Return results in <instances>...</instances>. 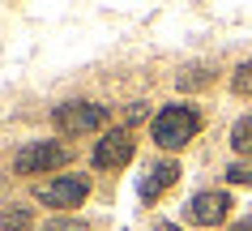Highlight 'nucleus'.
<instances>
[{
	"label": "nucleus",
	"mask_w": 252,
	"mask_h": 231,
	"mask_svg": "<svg viewBox=\"0 0 252 231\" xmlns=\"http://www.w3.org/2000/svg\"><path fill=\"white\" fill-rule=\"evenodd\" d=\"M197 133H201V111L188 107V103H167V107H158L154 124H150V137L162 150H184Z\"/></svg>",
	"instance_id": "f257e3e1"
},
{
	"label": "nucleus",
	"mask_w": 252,
	"mask_h": 231,
	"mask_svg": "<svg viewBox=\"0 0 252 231\" xmlns=\"http://www.w3.org/2000/svg\"><path fill=\"white\" fill-rule=\"evenodd\" d=\"M73 163V146L68 141H26L13 154V171L17 176H47Z\"/></svg>",
	"instance_id": "f03ea898"
},
{
	"label": "nucleus",
	"mask_w": 252,
	"mask_h": 231,
	"mask_svg": "<svg viewBox=\"0 0 252 231\" xmlns=\"http://www.w3.org/2000/svg\"><path fill=\"white\" fill-rule=\"evenodd\" d=\"M56 129L64 137H81V133H98V129H107V120H111V107H103V103H86V99H68V103H60V107L52 111Z\"/></svg>",
	"instance_id": "7ed1b4c3"
},
{
	"label": "nucleus",
	"mask_w": 252,
	"mask_h": 231,
	"mask_svg": "<svg viewBox=\"0 0 252 231\" xmlns=\"http://www.w3.org/2000/svg\"><path fill=\"white\" fill-rule=\"evenodd\" d=\"M34 197L47 210H77L90 197V180L86 176H52V180H43L39 189H34Z\"/></svg>",
	"instance_id": "20e7f679"
},
{
	"label": "nucleus",
	"mask_w": 252,
	"mask_h": 231,
	"mask_svg": "<svg viewBox=\"0 0 252 231\" xmlns=\"http://www.w3.org/2000/svg\"><path fill=\"white\" fill-rule=\"evenodd\" d=\"M226 214H231V193H222V189H205L184 205V218L192 227H222Z\"/></svg>",
	"instance_id": "39448f33"
},
{
	"label": "nucleus",
	"mask_w": 252,
	"mask_h": 231,
	"mask_svg": "<svg viewBox=\"0 0 252 231\" xmlns=\"http://www.w3.org/2000/svg\"><path fill=\"white\" fill-rule=\"evenodd\" d=\"M133 133L128 129H111V133H103L98 141H94V154H90V163L98 167V171H116V167H124L128 159H133Z\"/></svg>",
	"instance_id": "423d86ee"
},
{
	"label": "nucleus",
	"mask_w": 252,
	"mask_h": 231,
	"mask_svg": "<svg viewBox=\"0 0 252 231\" xmlns=\"http://www.w3.org/2000/svg\"><path fill=\"white\" fill-rule=\"evenodd\" d=\"M180 184V163L175 159H158V163H150V171L141 176V184H137V197L146 205H154L167 189H175Z\"/></svg>",
	"instance_id": "0eeeda50"
},
{
	"label": "nucleus",
	"mask_w": 252,
	"mask_h": 231,
	"mask_svg": "<svg viewBox=\"0 0 252 231\" xmlns=\"http://www.w3.org/2000/svg\"><path fill=\"white\" fill-rule=\"evenodd\" d=\"M214 73H218V68H214V65H188L184 73L175 77V86H180L184 95H192V90H205V86L214 82Z\"/></svg>",
	"instance_id": "6e6552de"
},
{
	"label": "nucleus",
	"mask_w": 252,
	"mask_h": 231,
	"mask_svg": "<svg viewBox=\"0 0 252 231\" xmlns=\"http://www.w3.org/2000/svg\"><path fill=\"white\" fill-rule=\"evenodd\" d=\"M34 227V214L26 205H4L0 210V231H30Z\"/></svg>",
	"instance_id": "1a4fd4ad"
},
{
	"label": "nucleus",
	"mask_w": 252,
	"mask_h": 231,
	"mask_svg": "<svg viewBox=\"0 0 252 231\" xmlns=\"http://www.w3.org/2000/svg\"><path fill=\"white\" fill-rule=\"evenodd\" d=\"M231 146H235L239 154H252V111L231 124Z\"/></svg>",
	"instance_id": "9d476101"
},
{
	"label": "nucleus",
	"mask_w": 252,
	"mask_h": 231,
	"mask_svg": "<svg viewBox=\"0 0 252 231\" xmlns=\"http://www.w3.org/2000/svg\"><path fill=\"white\" fill-rule=\"evenodd\" d=\"M231 90H235L239 99H252V60L235 65V73H231Z\"/></svg>",
	"instance_id": "9b49d317"
},
{
	"label": "nucleus",
	"mask_w": 252,
	"mask_h": 231,
	"mask_svg": "<svg viewBox=\"0 0 252 231\" xmlns=\"http://www.w3.org/2000/svg\"><path fill=\"white\" fill-rule=\"evenodd\" d=\"M39 231H86V223L81 218H47Z\"/></svg>",
	"instance_id": "f8f14e48"
},
{
	"label": "nucleus",
	"mask_w": 252,
	"mask_h": 231,
	"mask_svg": "<svg viewBox=\"0 0 252 231\" xmlns=\"http://www.w3.org/2000/svg\"><path fill=\"white\" fill-rule=\"evenodd\" d=\"M226 180H231V184H248V189H252V163H231V167H226Z\"/></svg>",
	"instance_id": "ddd939ff"
},
{
	"label": "nucleus",
	"mask_w": 252,
	"mask_h": 231,
	"mask_svg": "<svg viewBox=\"0 0 252 231\" xmlns=\"http://www.w3.org/2000/svg\"><path fill=\"white\" fill-rule=\"evenodd\" d=\"M124 120H128V124L146 120V103H128V111H124Z\"/></svg>",
	"instance_id": "4468645a"
},
{
	"label": "nucleus",
	"mask_w": 252,
	"mask_h": 231,
	"mask_svg": "<svg viewBox=\"0 0 252 231\" xmlns=\"http://www.w3.org/2000/svg\"><path fill=\"white\" fill-rule=\"evenodd\" d=\"M226 231H252V214H248V218H239V223H231Z\"/></svg>",
	"instance_id": "2eb2a0df"
},
{
	"label": "nucleus",
	"mask_w": 252,
	"mask_h": 231,
	"mask_svg": "<svg viewBox=\"0 0 252 231\" xmlns=\"http://www.w3.org/2000/svg\"><path fill=\"white\" fill-rule=\"evenodd\" d=\"M154 231H184V227H175V223H162V227H154Z\"/></svg>",
	"instance_id": "dca6fc26"
}]
</instances>
